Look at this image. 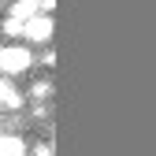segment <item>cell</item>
Listing matches in <instances>:
<instances>
[{"instance_id":"cell-6","label":"cell","mask_w":156,"mask_h":156,"mask_svg":"<svg viewBox=\"0 0 156 156\" xmlns=\"http://www.w3.org/2000/svg\"><path fill=\"white\" fill-rule=\"evenodd\" d=\"M23 30H26V23H19V19H11V15L4 19V34L8 37H23Z\"/></svg>"},{"instance_id":"cell-4","label":"cell","mask_w":156,"mask_h":156,"mask_svg":"<svg viewBox=\"0 0 156 156\" xmlns=\"http://www.w3.org/2000/svg\"><path fill=\"white\" fill-rule=\"evenodd\" d=\"M11 19H19V23L37 19V0H15V4H11Z\"/></svg>"},{"instance_id":"cell-2","label":"cell","mask_w":156,"mask_h":156,"mask_svg":"<svg viewBox=\"0 0 156 156\" xmlns=\"http://www.w3.org/2000/svg\"><path fill=\"white\" fill-rule=\"evenodd\" d=\"M23 37H30V41H37V45H45L48 37H52V19H48V15L30 19V23H26V30H23Z\"/></svg>"},{"instance_id":"cell-1","label":"cell","mask_w":156,"mask_h":156,"mask_svg":"<svg viewBox=\"0 0 156 156\" xmlns=\"http://www.w3.org/2000/svg\"><path fill=\"white\" fill-rule=\"evenodd\" d=\"M30 63H34V56L26 45H4L0 48V74H23V71H30Z\"/></svg>"},{"instance_id":"cell-8","label":"cell","mask_w":156,"mask_h":156,"mask_svg":"<svg viewBox=\"0 0 156 156\" xmlns=\"http://www.w3.org/2000/svg\"><path fill=\"white\" fill-rule=\"evenodd\" d=\"M34 156H52V145H45V141H41V145L34 149Z\"/></svg>"},{"instance_id":"cell-5","label":"cell","mask_w":156,"mask_h":156,"mask_svg":"<svg viewBox=\"0 0 156 156\" xmlns=\"http://www.w3.org/2000/svg\"><path fill=\"white\" fill-rule=\"evenodd\" d=\"M30 97H34V101H48V97H52V82H48V78L34 82V86H30Z\"/></svg>"},{"instance_id":"cell-7","label":"cell","mask_w":156,"mask_h":156,"mask_svg":"<svg viewBox=\"0 0 156 156\" xmlns=\"http://www.w3.org/2000/svg\"><path fill=\"white\" fill-rule=\"evenodd\" d=\"M52 8H56V0H37V11H45V15H48Z\"/></svg>"},{"instance_id":"cell-3","label":"cell","mask_w":156,"mask_h":156,"mask_svg":"<svg viewBox=\"0 0 156 156\" xmlns=\"http://www.w3.org/2000/svg\"><path fill=\"white\" fill-rule=\"evenodd\" d=\"M0 156H26V141L19 134H0Z\"/></svg>"},{"instance_id":"cell-9","label":"cell","mask_w":156,"mask_h":156,"mask_svg":"<svg viewBox=\"0 0 156 156\" xmlns=\"http://www.w3.org/2000/svg\"><path fill=\"white\" fill-rule=\"evenodd\" d=\"M4 89H8V86H4V82H0V97H4Z\"/></svg>"}]
</instances>
